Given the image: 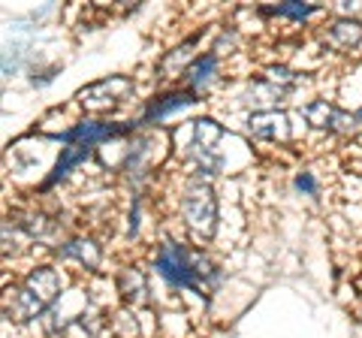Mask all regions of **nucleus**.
<instances>
[{
	"label": "nucleus",
	"mask_w": 362,
	"mask_h": 338,
	"mask_svg": "<svg viewBox=\"0 0 362 338\" xmlns=\"http://www.w3.org/2000/svg\"><path fill=\"white\" fill-rule=\"evenodd\" d=\"M326 40L338 49H350L362 40V25H356V21H335L329 33H326Z\"/></svg>",
	"instance_id": "1a4fd4ad"
},
{
	"label": "nucleus",
	"mask_w": 362,
	"mask_h": 338,
	"mask_svg": "<svg viewBox=\"0 0 362 338\" xmlns=\"http://www.w3.org/2000/svg\"><path fill=\"white\" fill-rule=\"evenodd\" d=\"M266 13H275V16H290V18H305L314 13V6H302V4H281L275 9H266Z\"/></svg>",
	"instance_id": "4468645a"
},
{
	"label": "nucleus",
	"mask_w": 362,
	"mask_h": 338,
	"mask_svg": "<svg viewBox=\"0 0 362 338\" xmlns=\"http://www.w3.org/2000/svg\"><path fill=\"white\" fill-rule=\"evenodd\" d=\"M88 157H90V145H70V148H64L58 166H54V173H52V178H49L45 185H54L58 178H64L66 173H70L73 166H78L82 161H88Z\"/></svg>",
	"instance_id": "9d476101"
},
{
	"label": "nucleus",
	"mask_w": 362,
	"mask_h": 338,
	"mask_svg": "<svg viewBox=\"0 0 362 338\" xmlns=\"http://www.w3.org/2000/svg\"><path fill=\"white\" fill-rule=\"evenodd\" d=\"M61 254H64V257H76L78 263H88V266H97V260H100L97 247L90 245V242H82V239L66 242V245L61 247Z\"/></svg>",
	"instance_id": "f8f14e48"
},
{
	"label": "nucleus",
	"mask_w": 362,
	"mask_h": 338,
	"mask_svg": "<svg viewBox=\"0 0 362 338\" xmlns=\"http://www.w3.org/2000/svg\"><path fill=\"white\" fill-rule=\"evenodd\" d=\"M214 64H218V61H214V54H202V58H197L194 64L187 66V85H190V91H197V88L211 82Z\"/></svg>",
	"instance_id": "9b49d317"
},
{
	"label": "nucleus",
	"mask_w": 362,
	"mask_h": 338,
	"mask_svg": "<svg viewBox=\"0 0 362 338\" xmlns=\"http://www.w3.org/2000/svg\"><path fill=\"white\" fill-rule=\"evenodd\" d=\"M305 118H308L314 127H326V130H350L356 121L354 115H344V112H335L332 106H326L323 100L305 109Z\"/></svg>",
	"instance_id": "423d86ee"
},
{
	"label": "nucleus",
	"mask_w": 362,
	"mask_h": 338,
	"mask_svg": "<svg viewBox=\"0 0 362 338\" xmlns=\"http://www.w3.org/2000/svg\"><path fill=\"white\" fill-rule=\"evenodd\" d=\"M157 272H160L169 284L187 287V290H202L199 278H214V269L202 254H190L175 242H166L157 257Z\"/></svg>",
	"instance_id": "f257e3e1"
},
{
	"label": "nucleus",
	"mask_w": 362,
	"mask_h": 338,
	"mask_svg": "<svg viewBox=\"0 0 362 338\" xmlns=\"http://www.w3.org/2000/svg\"><path fill=\"white\" fill-rule=\"evenodd\" d=\"M121 133H127V127H118V124H97V121H82L76 124L70 133H64L61 139L73 142L76 145H90V142H100V139H112V136H121Z\"/></svg>",
	"instance_id": "39448f33"
},
{
	"label": "nucleus",
	"mask_w": 362,
	"mask_h": 338,
	"mask_svg": "<svg viewBox=\"0 0 362 338\" xmlns=\"http://www.w3.org/2000/svg\"><path fill=\"white\" fill-rule=\"evenodd\" d=\"M296 187H299V190H305V194H314V190H317V185H314V178H311L308 173H302V175L296 178Z\"/></svg>",
	"instance_id": "2eb2a0df"
},
{
	"label": "nucleus",
	"mask_w": 362,
	"mask_h": 338,
	"mask_svg": "<svg viewBox=\"0 0 362 338\" xmlns=\"http://www.w3.org/2000/svg\"><path fill=\"white\" fill-rule=\"evenodd\" d=\"M287 118L281 112H259V115H251V133L263 139H278L284 133Z\"/></svg>",
	"instance_id": "6e6552de"
},
{
	"label": "nucleus",
	"mask_w": 362,
	"mask_h": 338,
	"mask_svg": "<svg viewBox=\"0 0 362 338\" xmlns=\"http://www.w3.org/2000/svg\"><path fill=\"white\" fill-rule=\"evenodd\" d=\"M194 103V91H169L163 97H157L154 103L145 109V121H154V118H163L169 115V112H175V109H185Z\"/></svg>",
	"instance_id": "0eeeda50"
},
{
	"label": "nucleus",
	"mask_w": 362,
	"mask_h": 338,
	"mask_svg": "<svg viewBox=\"0 0 362 338\" xmlns=\"http://www.w3.org/2000/svg\"><path fill=\"white\" fill-rule=\"evenodd\" d=\"M185 218L187 223L202 235H211L214 233V221H218V202H214V190L206 182H190L187 185V194H185Z\"/></svg>",
	"instance_id": "f03ea898"
},
{
	"label": "nucleus",
	"mask_w": 362,
	"mask_h": 338,
	"mask_svg": "<svg viewBox=\"0 0 362 338\" xmlns=\"http://www.w3.org/2000/svg\"><path fill=\"white\" fill-rule=\"evenodd\" d=\"M221 136V127L214 121H197V142H199V148H202V142H206V148L211 151V145L214 139Z\"/></svg>",
	"instance_id": "ddd939ff"
},
{
	"label": "nucleus",
	"mask_w": 362,
	"mask_h": 338,
	"mask_svg": "<svg viewBox=\"0 0 362 338\" xmlns=\"http://www.w3.org/2000/svg\"><path fill=\"white\" fill-rule=\"evenodd\" d=\"M21 287H25L37 302H42L45 308H49L52 302L61 296V278H58V272H54V269H49V266L33 269V272L25 278V284H21Z\"/></svg>",
	"instance_id": "7ed1b4c3"
},
{
	"label": "nucleus",
	"mask_w": 362,
	"mask_h": 338,
	"mask_svg": "<svg viewBox=\"0 0 362 338\" xmlns=\"http://www.w3.org/2000/svg\"><path fill=\"white\" fill-rule=\"evenodd\" d=\"M124 94H130V82L121 76H112V78H103V82H94L90 88H85L78 97L88 106H106V103H118Z\"/></svg>",
	"instance_id": "20e7f679"
}]
</instances>
